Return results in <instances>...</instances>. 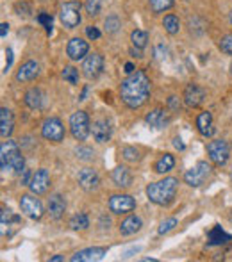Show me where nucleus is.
<instances>
[{"mask_svg": "<svg viewBox=\"0 0 232 262\" xmlns=\"http://www.w3.org/2000/svg\"><path fill=\"white\" fill-rule=\"evenodd\" d=\"M150 96V79L145 72H134L120 82V99L129 109H139Z\"/></svg>", "mask_w": 232, "mask_h": 262, "instance_id": "obj_1", "label": "nucleus"}, {"mask_svg": "<svg viewBox=\"0 0 232 262\" xmlns=\"http://www.w3.org/2000/svg\"><path fill=\"white\" fill-rule=\"evenodd\" d=\"M25 106L31 107V109H41L43 107V100H45V95L41 91L40 87H31L29 91L25 93Z\"/></svg>", "mask_w": 232, "mask_h": 262, "instance_id": "obj_24", "label": "nucleus"}, {"mask_svg": "<svg viewBox=\"0 0 232 262\" xmlns=\"http://www.w3.org/2000/svg\"><path fill=\"white\" fill-rule=\"evenodd\" d=\"M13 128H15L13 113L8 107H2L0 109V134H2V138H9L13 134Z\"/></svg>", "mask_w": 232, "mask_h": 262, "instance_id": "obj_21", "label": "nucleus"}, {"mask_svg": "<svg viewBox=\"0 0 232 262\" xmlns=\"http://www.w3.org/2000/svg\"><path fill=\"white\" fill-rule=\"evenodd\" d=\"M218 47H220V50L223 54L232 55V34H225L220 40V43H218Z\"/></svg>", "mask_w": 232, "mask_h": 262, "instance_id": "obj_35", "label": "nucleus"}, {"mask_svg": "<svg viewBox=\"0 0 232 262\" xmlns=\"http://www.w3.org/2000/svg\"><path fill=\"white\" fill-rule=\"evenodd\" d=\"M125 73H129V75L134 73V64H132V62H127V64H125Z\"/></svg>", "mask_w": 232, "mask_h": 262, "instance_id": "obj_48", "label": "nucleus"}, {"mask_svg": "<svg viewBox=\"0 0 232 262\" xmlns=\"http://www.w3.org/2000/svg\"><path fill=\"white\" fill-rule=\"evenodd\" d=\"M107 253V248L104 246H93V248H86V250L77 251L72 257V262H97L102 260Z\"/></svg>", "mask_w": 232, "mask_h": 262, "instance_id": "obj_16", "label": "nucleus"}, {"mask_svg": "<svg viewBox=\"0 0 232 262\" xmlns=\"http://www.w3.org/2000/svg\"><path fill=\"white\" fill-rule=\"evenodd\" d=\"M65 211H66V202L61 194H52L48 198V214H50L52 219H61L65 216Z\"/></svg>", "mask_w": 232, "mask_h": 262, "instance_id": "obj_19", "label": "nucleus"}, {"mask_svg": "<svg viewBox=\"0 0 232 262\" xmlns=\"http://www.w3.org/2000/svg\"><path fill=\"white\" fill-rule=\"evenodd\" d=\"M131 41L136 48H141L143 50V48L147 47V43H149V34H147L145 30L136 29V30H132V34H131Z\"/></svg>", "mask_w": 232, "mask_h": 262, "instance_id": "obj_30", "label": "nucleus"}, {"mask_svg": "<svg viewBox=\"0 0 232 262\" xmlns=\"http://www.w3.org/2000/svg\"><path fill=\"white\" fill-rule=\"evenodd\" d=\"M59 20L66 29H75L80 23V4L72 0V2H65L59 9Z\"/></svg>", "mask_w": 232, "mask_h": 262, "instance_id": "obj_6", "label": "nucleus"}, {"mask_svg": "<svg viewBox=\"0 0 232 262\" xmlns=\"http://www.w3.org/2000/svg\"><path fill=\"white\" fill-rule=\"evenodd\" d=\"M145 121L150 125V127H154V128H163V127H166V125H168V121H170V116H168L164 109L157 107V109L150 111V113L147 114Z\"/></svg>", "mask_w": 232, "mask_h": 262, "instance_id": "obj_20", "label": "nucleus"}, {"mask_svg": "<svg viewBox=\"0 0 232 262\" xmlns=\"http://www.w3.org/2000/svg\"><path fill=\"white\" fill-rule=\"evenodd\" d=\"M207 153H209V159L214 164L223 166V164H227L228 157H230V148H228L227 141H223V139H214L207 145Z\"/></svg>", "mask_w": 232, "mask_h": 262, "instance_id": "obj_8", "label": "nucleus"}, {"mask_svg": "<svg viewBox=\"0 0 232 262\" xmlns=\"http://www.w3.org/2000/svg\"><path fill=\"white\" fill-rule=\"evenodd\" d=\"M86 93H88V87H84L82 95H80V100H86Z\"/></svg>", "mask_w": 232, "mask_h": 262, "instance_id": "obj_50", "label": "nucleus"}, {"mask_svg": "<svg viewBox=\"0 0 232 262\" xmlns=\"http://www.w3.org/2000/svg\"><path fill=\"white\" fill-rule=\"evenodd\" d=\"M70 132H72L73 139H77V141H84L90 136L91 125L86 111H75L70 116Z\"/></svg>", "mask_w": 232, "mask_h": 262, "instance_id": "obj_4", "label": "nucleus"}, {"mask_svg": "<svg viewBox=\"0 0 232 262\" xmlns=\"http://www.w3.org/2000/svg\"><path fill=\"white\" fill-rule=\"evenodd\" d=\"M77 180H79V186L84 191H97L98 184H100V179H98L97 171L93 168H82L77 175Z\"/></svg>", "mask_w": 232, "mask_h": 262, "instance_id": "obj_14", "label": "nucleus"}, {"mask_svg": "<svg viewBox=\"0 0 232 262\" xmlns=\"http://www.w3.org/2000/svg\"><path fill=\"white\" fill-rule=\"evenodd\" d=\"M232 237L228 236V234H225L223 230H221V226H214L213 230H211L209 234H207V244H211V246H220V244H227L228 241H230Z\"/></svg>", "mask_w": 232, "mask_h": 262, "instance_id": "obj_26", "label": "nucleus"}, {"mask_svg": "<svg viewBox=\"0 0 232 262\" xmlns=\"http://www.w3.org/2000/svg\"><path fill=\"white\" fill-rule=\"evenodd\" d=\"M41 136L47 141L61 143L65 139V127H63L59 118H47L41 125Z\"/></svg>", "mask_w": 232, "mask_h": 262, "instance_id": "obj_7", "label": "nucleus"}, {"mask_svg": "<svg viewBox=\"0 0 232 262\" xmlns=\"http://www.w3.org/2000/svg\"><path fill=\"white\" fill-rule=\"evenodd\" d=\"M107 205L112 214H129L136 209V200L131 194H112Z\"/></svg>", "mask_w": 232, "mask_h": 262, "instance_id": "obj_9", "label": "nucleus"}, {"mask_svg": "<svg viewBox=\"0 0 232 262\" xmlns=\"http://www.w3.org/2000/svg\"><path fill=\"white\" fill-rule=\"evenodd\" d=\"M52 262H59V260H65V258L61 257V255H54V257H50Z\"/></svg>", "mask_w": 232, "mask_h": 262, "instance_id": "obj_49", "label": "nucleus"}, {"mask_svg": "<svg viewBox=\"0 0 232 262\" xmlns=\"http://www.w3.org/2000/svg\"><path fill=\"white\" fill-rule=\"evenodd\" d=\"M112 182H114L116 187H129L132 184V175L129 173V170L125 166H118L112 170L111 175Z\"/></svg>", "mask_w": 232, "mask_h": 262, "instance_id": "obj_23", "label": "nucleus"}, {"mask_svg": "<svg viewBox=\"0 0 232 262\" xmlns=\"http://www.w3.org/2000/svg\"><path fill=\"white\" fill-rule=\"evenodd\" d=\"M86 36L90 38V40H98V38H100V30H98L97 27L90 25V27L86 29Z\"/></svg>", "mask_w": 232, "mask_h": 262, "instance_id": "obj_42", "label": "nucleus"}, {"mask_svg": "<svg viewBox=\"0 0 232 262\" xmlns=\"http://www.w3.org/2000/svg\"><path fill=\"white\" fill-rule=\"evenodd\" d=\"M122 155H124L125 160H131V162H136V160L141 159L139 150L134 148V146H124V148H122Z\"/></svg>", "mask_w": 232, "mask_h": 262, "instance_id": "obj_34", "label": "nucleus"}, {"mask_svg": "<svg viewBox=\"0 0 232 262\" xmlns=\"http://www.w3.org/2000/svg\"><path fill=\"white\" fill-rule=\"evenodd\" d=\"M9 218H11V211L9 209H2V230H6V226H9Z\"/></svg>", "mask_w": 232, "mask_h": 262, "instance_id": "obj_43", "label": "nucleus"}, {"mask_svg": "<svg viewBox=\"0 0 232 262\" xmlns=\"http://www.w3.org/2000/svg\"><path fill=\"white\" fill-rule=\"evenodd\" d=\"M141 225L143 223L138 216H129V218H125L124 221L120 223V234L122 236H132V234H136L141 228Z\"/></svg>", "mask_w": 232, "mask_h": 262, "instance_id": "obj_25", "label": "nucleus"}, {"mask_svg": "<svg viewBox=\"0 0 232 262\" xmlns=\"http://www.w3.org/2000/svg\"><path fill=\"white\" fill-rule=\"evenodd\" d=\"M104 70V57H102L98 52H93V54L86 55L82 62V73L88 77V79H97L98 75Z\"/></svg>", "mask_w": 232, "mask_h": 262, "instance_id": "obj_11", "label": "nucleus"}, {"mask_svg": "<svg viewBox=\"0 0 232 262\" xmlns=\"http://www.w3.org/2000/svg\"><path fill=\"white\" fill-rule=\"evenodd\" d=\"M196 128L198 132L204 136V138H211L214 134V123H213V116L211 113H200L198 118H196Z\"/></svg>", "mask_w": 232, "mask_h": 262, "instance_id": "obj_22", "label": "nucleus"}, {"mask_svg": "<svg viewBox=\"0 0 232 262\" xmlns=\"http://www.w3.org/2000/svg\"><path fill=\"white\" fill-rule=\"evenodd\" d=\"M38 75H40V64L36 61H25L16 72V80L18 82H31Z\"/></svg>", "mask_w": 232, "mask_h": 262, "instance_id": "obj_17", "label": "nucleus"}, {"mask_svg": "<svg viewBox=\"0 0 232 262\" xmlns=\"http://www.w3.org/2000/svg\"><path fill=\"white\" fill-rule=\"evenodd\" d=\"M61 75H63V79H65L66 82L73 84V86H77V84H79V79H80L79 70L73 68V66H65V68H63V72H61Z\"/></svg>", "mask_w": 232, "mask_h": 262, "instance_id": "obj_32", "label": "nucleus"}, {"mask_svg": "<svg viewBox=\"0 0 232 262\" xmlns=\"http://www.w3.org/2000/svg\"><path fill=\"white\" fill-rule=\"evenodd\" d=\"M70 226H72L73 230H86L88 226H90V218H88L84 212H79V214H75L70 219Z\"/></svg>", "mask_w": 232, "mask_h": 262, "instance_id": "obj_31", "label": "nucleus"}, {"mask_svg": "<svg viewBox=\"0 0 232 262\" xmlns=\"http://www.w3.org/2000/svg\"><path fill=\"white\" fill-rule=\"evenodd\" d=\"M0 168L2 171H16V173H22L25 170V160H23L22 152H20L18 145L11 139L4 141L0 146Z\"/></svg>", "mask_w": 232, "mask_h": 262, "instance_id": "obj_3", "label": "nucleus"}, {"mask_svg": "<svg viewBox=\"0 0 232 262\" xmlns=\"http://www.w3.org/2000/svg\"><path fill=\"white\" fill-rule=\"evenodd\" d=\"M102 4H104V0H86L84 9H86L88 15L93 18V16H98V13L102 11Z\"/></svg>", "mask_w": 232, "mask_h": 262, "instance_id": "obj_33", "label": "nucleus"}, {"mask_svg": "<svg viewBox=\"0 0 232 262\" xmlns=\"http://www.w3.org/2000/svg\"><path fill=\"white\" fill-rule=\"evenodd\" d=\"M175 4V0H149V6L152 9V13H164L168 9H171Z\"/></svg>", "mask_w": 232, "mask_h": 262, "instance_id": "obj_29", "label": "nucleus"}, {"mask_svg": "<svg viewBox=\"0 0 232 262\" xmlns=\"http://www.w3.org/2000/svg\"><path fill=\"white\" fill-rule=\"evenodd\" d=\"M179 189V180L173 177H166V179L159 180L147 186V196L152 204L156 205H168L173 202L175 194Z\"/></svg>", "mask_w": 232, "mask_h": 262, "instance_id": "obj_2", "label": "nucleus"}, {"mask_svg": "<svg viewBox=\"0 0 232 262\" xmlns=\"http://www.w3.org/2000/svg\"><path fill=\"white\" fill-rule=\"evenodd\" d=\"M15 11L18 13L20 16H27L31 13V9H29V4H25V2H18V4L15 6Z\"/></svg>", "mask_w": 232, "mask_h": 262, "instance_id": "obj_41", "label": "nucleus"}, {"mask_svg": "<svg viewBox=\"0 0 232 262\" xmlns=\"http://www.w3.org/2000/svg\"><path fill=\"white\" fill-rule=\"evenodd\" d=\"M163 27L168 34L173 36V34H177L179 29H181V22H179V18L175 15H166L163 20Z\"/></svg>", "mask_w": 232, "mask_h": 262, "instance_id": "obj_28", "label": "nucleus"}, {"mask_svg": "<svg viewBox=\"0 0 232 262\" xmlns=\"http://www.w3.org/2000/svg\"><path fill=\"white\" fill-rule=\"evenodd\" d=\"M38 22H40L41 25H43L45 29H47L48 34L52 32V22H54V18H52V16L48 15V13H40V15H38Z\"/></svg>", "mask_w": 232, "mask_h": 262, "instance_id": "obj_39", "label": "nucleus"}, {"mask_svg": "<svg viewBox=\"0 0 232 262\" xmlns=\"http://www.w3.org/2000/svg\"><path fill=\"white\" fill-rule=\"evenodd\" d=\"M204 99H206V91L198 84H188L184 89V102L188 107L195 109V107H200L204 104Z\"/></svg>", "mask_w": 232, "mask_h": 262, "instance_id": "obj_15", "label": "nucleus"}, {"mask_svg": "<svg viewBox=\"0 0 232 262\" xmlns=\"http://www.w3.org/2000/svg\"><path fill=\"white\" fill-rule=\"evenodd\" d=\"M22 186H29V182H31V179H33V173H31L29 170H23L22 171Z\"/></svg>", "mask_w": 232, "mask_h": 262, "instance_id": "obj_44", "label": "nucleus"}, {"mask_svg": "<svg viewBox=\"0 0 232 262\" xmlns=\"http://www.w3.org/2000/svg\"><path fill=\"white\" fill-rule=\"evenodd\" d=\"M175 226H177V219H175V218H168L166 221L161 223V225H159V230H157V232H159L161 236H164V234H168L170 230H173Z\"/></svg>", "mask_w": 232, "mask_h": 262, "instance_id": "obj_38", "label": "nucleus"}, {"mask_svg": "<svg viewBox=\"0 0 232 262\" xmlns=\"http://www.w3.org/2000/svg\"><path fill=\"white\" fill-rule=\"evenodd\" d=\"M50 187V175L45 168H40L33 173V179L29 182V189L34 194H45Z\"/></svg>", "mask_w": 232, "mask_h": 262, "instance_id": "obj_12", "label": "nucleus"}, {"mask_svg": "<svg viewBox=\"0 0 232 262\" xmlns=\"http://www.w3.org/2000/svg\"><path fill=\"white\" fill-rule=\"evenodd\" d=\"M90 52V45L88 41H84L82 38H72L66 45V54L72 61H80L84 59Z\"/></svg>", "mask_w": 232, "mask_h": 262, "instance_id": "obj_13", "label": "nucleus"}, {"mask_svg": "<svg viewBox=\"0 0 232 262\" xmlns=\"http://www.w3.org/2000/svg\"><path fill=\"white\" fill-rule=\"evenodd\" d=\"M75 155L79 157L80 160H91L95 157V152L91 148H88V146H77Z\"/></svg>", "mask_w": 232, "mask_h": 262, "instance_id": "obj_36", "label": "nucleus"}, {"mask_svg": "<svg viewBox=\"0 0 232 262\" xmlns=\"http://www.w3.org/2000/svg\"><path fill=\"white\" fill-rule=\"evenodd\" d=\"M173 146H175V148H177V150H181V152L186 148V145H184V143H182V139H181V138H175V139H173Z\"/></svg>", "mask_w": 232, "mask_h": 262, "instance_id": "obj_46", "label": "nucleus"}, {"mask_svg": "<svg viewBox=\"0 0 232 262\" xmlns=\"http://www.w3.org/2000/svg\"><path fill=\"white\" fill-rule=\"evenodd\" d=\"M6 55H8V61H6V72H8V70L11 68V64H13V50H11V48L6 50Z\"/></svg>", "mask_w": 232, "mask_h": 262, "instance_id": "obj_45", "label": "nucleus"}, {"mask_svg": "<svg viewBox=\"0 0 232 262\" xmlns=\"http://www.w3.org/2000/svg\"><path fill=\"white\" fill-rule=\"evenodd\" d=\"M228 22H230V25H232V9H230V15H228Z\"/></svg>", "mask_w": 232, "mask_h": 262, "instance_id": "obj_51", "label": "nucleus"}, {"mask_svg": "<svg viewBox=\"0 0 232 262\" xmlns=\"http://www.w3.org/2000/svg\"><path fill=\"white\" fill-rule=\"evenodd\" d=\"M0 27H2V29H0V36L6 38V36H8V32H9V25H8V23H2Z\"/></svg>", "mask_w": 232, "mask_h": 262, "instance_id": "obj_47", "label": "nucleus"}, {"mask_svg": "<svg viewBox=\"0 0 232 262\" xmlns=\"http://www.w3.org/2000/svg\"><path fill=\"white\" fill-rule=\"evenodd\" d=\"M211 173H213L211 164H207L206 160H200L198 164H195L191 170H188L184 173V182L191 187H200L207 179H209Z\"/></svg>", "mask_w": 232, "mask_h": 262, "instance_id": "obj_5", "label": "nucleus"}, {"mask_svg": "<svg viewBox=\"0 0 232 262\" xmlns=\"http://www.w3.org/2000/svg\"><path fill=\"white\" fill-rule=\"evenodd\" d=\"M175 166V159L171 153H164L163 157H161L159 160L156 162V166H154V170L157 171V173H168V171H171Z\"/></svg>", "mask_w": 232, "mask_h": 262, "instance_id": "obj_27", "label": "nucleus"}, {"mask_svg": "<svg viewBox=\"0 0 232 262\" xmlns=\"http://www.w3.org/2000/svg\"><path fill=\"white\" fill-rule=\"evenodd\" d=\"M168 107H170L173 113H179V111H181V99L175 96V95H171L170 99H168Z\"/></svg>", "mask_w": 232, "mask_h": 262, "instance_id": "obj_40", "label": "nucleus"}, {"mask_svg": "<svg viewBox=\"0 0 232 262\" xmlns=\"http://www.w3.org/2000/svg\"><path fill=\"white\" fill-rule=\"evenodd\" d=\"M91 134L97 143H107L111 139V127L107 120H97L91 125Z\"/></svg>", "mask_w": 232, "mask_h": 262, "instance_id": "obj_18", "label": "nucleus"}, {"mask_svg": "<svg viewBox=\"0 0 232 262\" xmlns=\"http://www.w3.org/2000/svg\"><path fill=\"white\" fill-rule=\"evenodd\" d=\"M120 25H122L120 18H118V16H114V15L109 16V18L105 20V30H107V32H111V34L116 32V30L120 29Z\"/></svg>", "mask_w": 232, "mask_h": 262, "instance_id": "obj_37", "label": "nucleus"}, {"mask_svg": "<svg viewBox=\"0 0 232 262\" xmlns=\"http://www.w3.org/2000/svg\"><path fill=\"white\" fill-rule=\"evenodd\" d=\"M38 194H23L20 198V209L22 212L31 219H41L43 216V205H41L40 198H36Z\"/></svg>", "mask_w": 232, "mask_h": 262, "instance_id": "obj_10", "label": "nucleus"}]
</instances>
